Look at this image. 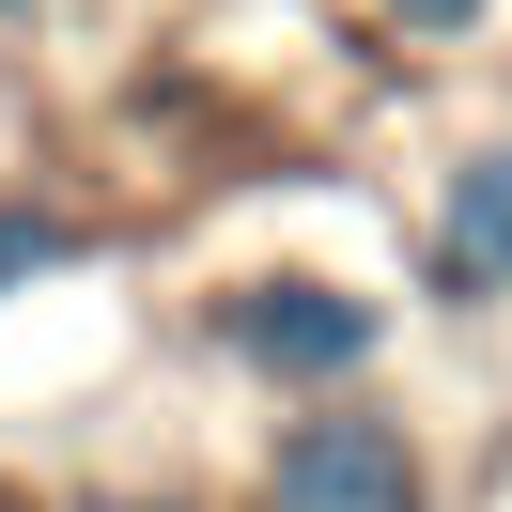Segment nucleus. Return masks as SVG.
I'll return each mask as SVG.
<instances>
[{
	"label": "nucleus",
	"mask_w": 512,
	"mask_h": 512,
	"mask_svg": "<svg viewBox=\"0 0 512 512\" xmlns=\"http://www.w3.org/2000/svg\"><path fill=\"white\" fill-rule=\"evenodd\" d=\"M264 512H435V481H419V435L388 404H326L264 450Z\"/></svg>",
	"instance_id": "1"
},
{
	"label": "nucleus",
	"mask_w": 512,
	"mask_h": 512,
	"mask_svg": "<svg viewBox=\"0 0 512 512\" xmlns=\"http://www.w3.org/2000/svg\"><path fill=\"white\" fill-rule=\"evenodd\" d=\"M218 326H233V357L280 373V388H342V373H373V342H388V311L342 295V280H233Z\"/></svg>",
	"instance_id": "2"
},
{
	"label": "nucleus",
	"mask_w": 512,
	"mask_h": 512,
	"mask_svg": "<svg viewBox=\"0 0 512 512\" xmlns=\"http://www.w3.org/2000/svg\"><path fill=\"white\" fill-rule=\"evenodd\" d=\"M435 295H450V311L512 295V140L450 156V187H435Z\"/></svg>",
	"instance_id": "3"
},
{
	"label": "nucleus",
	"mask_w": 512,
	"mask_h": 512,
	"mask_svg": "<svg viewBox=\"0 0 512 512\" xmlns=\"http://www.w3.org/2000/svg\"><path fill=\"white\" fill-rule=\"evenodd\" d=\"M47 264H63V218L47 202H0V295H32Z\"/></svg>",
	"instance_id": "4"
},
{
	"label": "nucleus",
	"mask_w": 512,
	"mask_h": 512,
	"mask_svg": "<svg viewBox=\"0 0 512 512\" xmlns=\"http://www.w3.org/2000/svg\"><path fill=\"white\" fill-rule=\"evenodd\" d=\"M481 0H388V32H466Z\"/></svg>",
	"instance_id": "5"
},
{
	"label": "nucleus",
	"mask_w": 512,
	"mask_h": 512,
	"mask_svg": "<svg viewBox=\"0 0 512 512\" xmlns=\"http://www.w3.org/2000/svg\"><path fill=\"white\" fill-rule=\"evenodd\" d=\"M0 16H16V0H0Z\"/></svg>",
	"instance_id": "6"
}]
</instances>
